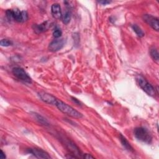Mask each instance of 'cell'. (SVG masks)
I'll list each match as a JSON object with an SVG mask.
<instances>
[{
  "mask_svg": "<svg viewBox=\"0 0 159 159\" xmlns=\"http://www.w3.org/2000/svg\"><path fill=\"white\" fill-rule=\"evenodd\" d=\"M55 106L60 111L62 112L64 114L69 116L72 118H76V119H79L83 117V115L81 112H78L76 109H75L73 107H72L69 104H68L58 99Z\"/></svg>",
  "mask_w": 159,
  "mask_h": 159,
  "instance_id": "6da1fadb",
  "label": "cell"
},
{
  "mask_svg": "<svg viewBox=\"0 0 159 159\" xmlns=\"http://www.w3.org/2000/svg\"><path fill=\"white\" fill-rule=\"evenodd\" d=\"M6 17L10 20H14L18 22H24L28 19L27 13L20 11L18 9L8 10L6 11Z\"/></svg>",
  "mask_w": 159,
  "mask_h": 159,
  "instance_id": "7a4b0ae2",
  "label": "cell"
},
{
  "mask_svg": "<svg viewBox=\"0 0 159 159\" xmlns=\"http://www.w3.org/2000/svg\"><path fill=\"white\" fill-rule=\"evenodd\" d=\"M134 135L136 139H138L139 141L148 143V144H150L152 141V135L146 128L142 127L135 128L134 130Z\"/></svg>",
  "mask_w": 159,
  "mask_h": 159,
  "instance_id": "3957f363",
  "label": "cell"
},
{
  "mask_svg": "<svg viewBox=\"0 0 159 159\" xmlns=\"http://www.w3.org/2000/svg\"><path fill=\"white\" fill-rule=\"evenodd\" d=\"M138 85L143 89V91L149 95L154 96L155 95V89L154 87L150 84L149 82L147 81L146 78H143L141 75H138L136 78Z\"/></svg>",
  "mask_w": 159,
  "mask_h": 159,
  "instance_id": "277c9868",
  "label": "cell"
},
{
  "mask_svg": "<svg viewBox=\"0 0 159 159\" xmlns=\"http://www.w3.org/2000/svg\"><path fill=\"white\" fill-rule=\"evenodd\" d=\"M12 72L15 77L21 81L28 83H31L32 82L31 78L29 76L27 72L21 67L13 68Z\"/></svg>",
  "mask_w": 159,
  "mask_h": 159,
  "instance_id": "5b68a950",
  "label": "cell"
},
{
  "mask_svg": "<svg viewBox=\"0 0 159 159\" xmlns=\"http://www.w3.org/2000/svg\"><path fill=\"white\" fill-rule=\"evenodd\" d=\"M143 21L156 31H159V22L158 18L150 14H143L142 16Z\"/></svg>",
  "mask_w": 159,
  "mask_h": 159,
  "instance_id": "8992f818",
  "label": "cell"
},
{
  "mask_svg": "<svg viewBox=\"0 0 159 159\" xmlns=\"http://www.w3.org/2000/svg\"><path fill=\"white\" fill-rule=\"evenodd\" d=\"M65 45V41L63 39H56L52 41L49 45V50L52 52H55L61 50Z\"/></svg>",
  "mask_w": 159,
  "mask_h": 159,
  "instance_id": "52a82bcc",
  "label": "cell"
},
{
  "mask_svg": "<svg viewBox=\"0 0 159 159\" xmlns=\"http://www.w3.org/2000/svg\"><path fill=\"white\" fill-rule=\"evenodd\" d=\"M38 95L40 98V99L45 102V103H47L49 104L54 105L55 106L56 103L58 100L57 98L49 93H45V92H40L38 93Z\"/></svg>",
  "mask_w": 159,
  "mask_h": 159,
  "instance_id": "ba28073f",
  "label": "cell"
},
{
  "mask_svg": "<svg viewBox=\"0 0 159 159\" xmlns=\"http://www.w3.org/2000/svg\"><path fill=\"white\" fill-rule=\"evenodd\" d=\"M28 152L29 154H33L34 156L38 158H50V156L46 152H45L44 150L40 149H28Z\"/></svg>",
  "mask_w": 159,
  "mask_h": 159,
  "instance_id": "9c48e42d",
  "label": "cell"
},
{
  "mask_svg": "<svg viewBox=\"0 0 159 159\" xmlns=\"http://www.w3.org/2000/svg\"><path fill=\"white\" fill-rule=\"evenodd\" d=\"M65 145L66 146L67 148L69 149L70 152L73 154L72 155H75L77 157L81 156V154L80 151V149L73 142L69 140H66L65 141Z\"/></svg>",
  "mask_w": 159,
  "mask_h": 159,
  "instance_id": "30bf717a",
  "label": "cell"
},
{
  "mask_svg": "<svg viewBox=\"0 0 159 159\" xmlns=\"http://www.w3.org/2000/svg\"><path fill=\"white\" fill-rule=\"evenodd\" d=\"M51 13L53 17L55 19H60L62 18L61 7L58 3L53 4L51 6Z\"/></svg>",
  "mask_w": 159,
  "mask_h": 159,
  "instance_id": "8fae6325",
  "label": "cell"
},
{
  "mask_svg": "<svg viewBox=\"0 0 159 159\" xmlns=\"http://www.w3.org/2000/svg\"><path fill=\"white\" fill-rule=\"evenodd\" d=\"M120 141H121V143H122L123 146L124 147V148H125L126 150H127L129 151H131V152H133L134 151L133 148L131 146L129 142L127 141V140L126 139V138H124V136L121 134H120Z\"/></svg>",
  "mask_w": 159,
  "mask_h": 159,
  "instance_id": "7c38bea8",
  "label": "cell"
},
{
  "mask_svg": "<svg viewBox=\"0 0 159 159\" xmlns=\"http://www.w3.org/2000/svg\"><path fill=\"white\" fill-rule=\"evenodd\" d=\"M33 115L34 116V118L38 121V122L39 123H41V124L42 125H44V126H48L49 125V122L47 121V120L44 118L42 116L40 115L39 114H37V113H35V112H33Z\"/></svg>",
  "mask_w": 159,
  "mask_h": 159,
  "instance_id": "4fadbf2b",
  "label": "cell"
},
{
  "mask_svg": "<svg viewBox=\"0 0 159 159\" xmlns=\"http://www.w3.org/2000/svg\"><path fill=\"white\" fill-rule=\"evenodd\" d=\"M150 54L151 57L152 58V59L154 60V61L157 63L159 61V54L158 50L156 48H152L150 50Z\"/></svg>",
  "mask_w": 159,
  "mask_h": 159,
  "instance_id": "5bb4252c",
  "label": "cell"
},
{
  "mask_svg": "<svg viewBox=\"0 0 159 159\" xmlns=\"http://www.w3.org/2000/svg\"><path fill=\"white\" fill-rule=\"evenodd\" d=\"M132 28L138 37H142L144 36V35H145L144 33L143 32L142 29L139 26H138L137 24H133L132 26Z\"/></svg>",
  "mask_w": 159,
  "mask_h": 159,
  "instance_id": "9a60e30c",
  "label": "cell"
},
{
  "mask_svg": "<svg viewBox=\"0 0 159 159\" xmlns=\"http://www.w3.org/2000/svg\"><path fill=\"white\" fill-rule=\"evenodd\" d=\"M47 24L46 22H44V23L39 24V25H36L34 26V31L37 33H40L45 31V30L47 29Z\"/></svg>",
  "mask_w": 159,
  "mask_h": 159,
  "instance_id": "2e32d148",
  "label": "cell"
},
{
  "mask_svg": "<svg viewBox=\"0 0 159 159\" xmlns=\"http://www.w3.org/2000/svg\"><path fill=\"white\" fill-rule=\"evenodd\" d=\"M71 20V13L70 11H67L64 16H62L63 23L65 24H68Z\"/></svg>",
  "mask_w": 159,
  "mask_h": 159,
  "instance_id": "e0dca14e",
  "label": "cell"
},
{
  "mask_svg": "<svg viewBox=\"0 0 159 159\" xmlns=\"http://www.w3.org/2000/svg\"><path fill=\"white\" fill-rule=\"evenodd\" d=\"M62 32L61 30H60V29L57 27L55 29L54 32H53V36H54L55 38L58 39L62 35Z\"/></svg>",
  "mask_w": 159,
  "mask_h": 159,
  "instance_id": "ac0fdd59",
  "label": "cell"
},
{
  "mask_svg": "<svg viewBox=\"0 0 159 159\" xmlns=\"http://www.w3.org/2000/svg\"><path fill=\"white\" fill-rule=\"evenodd\" d=\"M12 44V42L7 39H2L1 42H0V45H1L2 47H9Z\"/></svg>",
  "mask_w": 159,
  "mask_h": 159,
  "instance_id": "d6986e66",
  "label": "cell"
},
{
  "mask_svg": "<svg viewBox=\"0 0 159 159\" xmlns=\"http://www.w3.org/2000/svg\"><path fill=\"white\" fill-rule=\"evenodd\" d=\"M83 158H94L95 157L92 155H91L90 154H84L83 156Z\"/></svg>",
  "mask_w": 159,
  "mask_h": 159,
  "instance_id": "ffe728a7",
  "label": "cell"
},
{
  "mask_svg": "<svg viewBox=\"0 0 159 159\" xmlns=\"http://www.w3.org/2000/svg\"><path fill=\"white\" fill-rule=\"evenodd\" d=\"M72 101L74 102V103H76V104H77L78 105H81L80 104V102L77 100V99H76V98H73V97H72Z\"/></svg>",
  "mask_w": 159,
  "mask_h": 159,
  "instance_id": "44dd1931",
  "label": "cell"
},
{
  "mask_svg": "<svg viewBox=\"0 0 159 159\" xmlns=\"http://www.w3.org/2000/svg\"><path fill=\"white\" fill-rule=\"evenodd\" d=\"M98 3H100V4H102L103 5H106L108 4L111 3V1H98Z\"/></svg>",
  "mask_w": 159,
  "mask_h": 159,
  "instance_id": "7402d4cb",
  "label": "cell"
},
{
  "mask_svg": "<svg viewBox=\"0 0 159 159\" xmlns=\"http://www.w3.org/2000/svg\"><path fill=\"white\" fill-rule=\"evenodd\" d=\"M0 158H6V155L2 150H1V154H0Z\"/></svg>",
  "mask_w": 159,
  "mask_h": 159,
  "instance_id": "603a6c76",
  "label": "cell"
}]
</instances>
